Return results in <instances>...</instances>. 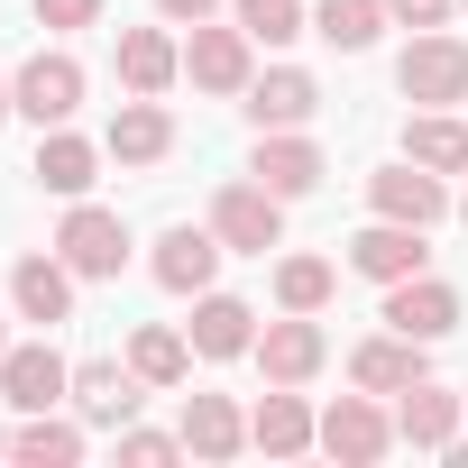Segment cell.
<instances>
[{"instance_id": "cell-1", "label": "cell", "mask_w": 468, "mask_h": 468, "mask_svg": "<svg viewBox=\"0 0 468 468\" xmlns=\"http://www.w3.org/2000/svg\"><path fill=\"white\" fill-rule=\"evenodd\" d=\"M395 92H404L413 111H459V101H468V37L413 28V47L395 56Z\"/></svg>"}, {"instance_id": "cell-2", "label": "cell", "mask_w": 468, "mask_h": 468, "mask_svg": "<svg viewBox=\"0 0 468 468\" xmlns=\"http://www.w3.org/2000/svg\"><path fill=\"white\" fill-rule=\"evenodd\" d=\"M211 229H220V249L267 258V249H285V193H267L258 175L249 184H220L211 193Z\"/></svg>"}, {"instance_id": "cell-3", "label": "cell", "mask_w": 468, "mask_h": 468, "mask_svg": "<svg viewBox=\"0 0 468 468\" xmlns=\"http://www.w3.org/2000/svg\"><path fill=\"white\" fill-rule=\"evenodd\" d=\"M56 258H65L83 285H111V276L129 267V220H120V211H101V202H74V211H65V229H56Z\"/></svg>"}, {"instance_id": "cell-4", "label": "cell", "mask_w": 468, "mask_h": 468, "mask_svg": "<svg viewBox=\"0 0 468 468\" xmlns=\"http://www.w3.org/2000/svg\"><path fill=\"white\" fill-rule=\"evenodd\" d=\"M10 101H19V120H37V129H65V120L83 111V65H74L65 47H37V56L10 74Z\"/></svg>"}, {"instance_id": "cell-5", "label": "cell", "mask_w": 468, "mask_h": 468, "mask_svg": "<svg viewBox=\"0 0 468 468\" xmlns=\"http://www.w3.org/2000/svg\"><path fill=\"white\" fill-rule=\"evenodd\" d=\"M249 47H258V37H249L239 19H229V28H211V19H202V28L184 37V74H193V92H220V101H239V92L258 83V74H249Z\"/></svg>"}, {"instance_id": "cell-6", "label": "cell", "mask_w": 468, "mask_h": 468, "mask_svg": "<svg viewBox=\"0 0 468 468\" xmlns=\"http://www.w3.org/2000/svg\"><path fill=\"white\" fill-rule=\"evenodd\" d=\"M65 395H74V367H65L47 340L0 349V404H10V413H56Z\"/></svg>"}, {"instance_id": "cell-7", "label": "cell", "mask_w": 468, "mask_h": 468, "mask_svg": "<svg viewBox=\"0 0 468 468\" xmlns=\"http://www.w3.org/2000/svg\"><path fill=\"white\" fill-rule=\"evenodd\" d=\"M258 367H267V386H313L322 377V358H331V340H322V322L313 313H285V322H267L258 331V349H249Z\"/></svg>"}, {"instance_id": "cell-8", "label": "cell", "mask_w": 468, "mask_h": 468, "mask_svg": "<svg viewBox=\"0 0 468 468\" xmlns=\"http://www.w3.org/2000/svg\"><path fill=\"white\" fill-rule=\"evenodd\" d=\"M249 175L267 184V193H285V202H303L322 175H331V156L303 138V129H258V156H249Z\"/></svg>"}, {"instance_id": "cell-9", "label": "cell", "mask_w": 468, "mask_h": 468, "mask_svg": "<svg viewBox=\"0 0 468 468\" xmlns=\"http://www.w3.org/2000/svg\"><path fill=\"white\" fill-rule=\"evenodd\" d=\"M367 211H377V220H413V229H431V220L450 211V193H441L431 165L404 156V165H377V175H367Z\"/></svg>"}, {"instance_id": "cell-10", "label": "cell", "mask_w": 468, "mask_h": 468, "mask_svg": "<svg viewBox=\"0 0 468 468\" xmlns=\"http://www.w3.org/2000/svg\"><path fill=\"white\" fill-rule=\"evenodd\" d=\"M386 331H404V340H450V331H459V285H441L431 267L404 276V285H386Z\"/></svg>"}, {"instance_id": "cell-11", "label": "cell", "mask_w": 468, "mask_h": 468, "mask_svg": "<svg viewBox=\"0 0 468 468\" xmlns=\"http://www.w3.org/2000/svg\"><path fill=\"white\" fill-rule=\"evenodd\" d=\"M138 395H147V377H138V367H120V358H83V367H74V413H83L92 431L138 422Z\"/></svg>"}, {"instance_id": "cell-12", "label": "cell", "mask_w": 468, "mask_h": 468, "mask_svg": "<svg viewBox=\"0 0 468 468\" xmlns=\"http://www.w3.org/2000/svg\"><path fill=\"white\" fill-rule=\"evenodd\" d=\"M322 450L331 459H349V468H377L386 450H395V422L377 413V395L358 386V395H340L331 413H322Z\"/></svg>"}, {"instance_id": "cell-13", "label": "cell", "mask_w": 468, "mask_h": 468, "mask_svg": "<svg viewBox=\"0 0 468 468\" xmlns=\"http://www.w3.org/2000/svg\"><path fill=\"white\" fill-rule=\"evenodd\" d=\"M349 267H358L367 285H404V276L431 267V249H422V229H413V220H367L358 239H349Z\"/></svg>"}, {"instance_id": "cell-14", "label": "cell", "mask_w": 468, "mask_h": 468, "mask_svg": "<svg viewBox=\"0 0 468 468\" xmlns=\"http://www.w3.org/2000/svg\"><path fill=\"white\" fill-rule=\"evenodd\" d=\"M220 258H229V249H220V229H193V220H175L165 239H156V258H147V267H156V285H165V294H211Z\"/></svg>"}, {"instance_id": "cell-15", "label": "cell", "mask_w": 468, "mask_h": 468, "mask_svg": "<svg viewBox=\"0 0 468 468\" xmlns=\"http://www.w3.org/2000/svg\"><path fill=\"white\" fill-rule=\"evenodd\" d=\"M74 267L47 249V258H19L10 267V303H19V322H37V331H56V322H74Z\"/></svg>"}, {"instance_id": "cell-16", "label": "cell", "mask_w": 468, "mask_h": 468, "mask_svg": "<svg viewBox=\"0 0 468 468\" xmlns=\"http://www.w3.org/2000/svg\"><path fill=\"white\" fill-rule=\"evenodd\" d=\"M459 422H468V395H450V386H431V377H413V386L395 395V441H413V450H450Z\"/></svg>"}, {"instance_id": "cell-17", "label": "cell", "mask_w": 468, "mask_h": 468, "mask_svg": "<svg viewBox=\"0 0 468 468\" xmlns=\"http://www.w3.org/2000/svg\"><path fill=\"white\" fill-rule=\"evenodd\" d=\"M239 111H249L258 129H303V120L322 111V83H313L303 65H267V74L239 92Z\"/></svg>"}, {"instance_id": "cell-18", "label": "cell", "mask_w": 468, "mask_h": 468, "mask_svg": "<svg viewBox=\"0 0 468 468\" xmlns=\"http://www.w3.org/2000/svg\"><path fill=\"white\" fill-rule=\"evenodd\" d=\"M431 340H404V331H377V340H358L349 349V386H367V395H404L413 377H431V358H422Z\"/></svg>"}, {"instance_id": "cell-19", "label": "cell", "mask_w": 468, "mask_h": 468, "mask_svg": "<svg viewBox=\"0 0 468 468\" xmlns=\"http://www.w3.org/2000/svg\"><path fill=\"white\" fill-rule=\"evenodd\" d=\"M193 358H249L258 349V313L239 294H193Z\"/></svg>"}, {"instance_id": "cell-20", "label": "cell", "mask_w": 468, "mask_h": 468, "mask_svg": "<svg viewBox=\"0 0 468 468\" xmlns=\"http://www.w3.org/2000/svg\"><path fill=\"white\" fill-rule=\"evenodd\" d=\"M101 147H111L120 165H156V156H175V111H165V101H147V92H129Z\"/></svg>"}, {"instance_id": "cell-21", "label": "cell", "mask_w": 468, "mask_h": 468, "mask_svg": "<svg viewBox=\"0 0 468 468\" xmlns=\"http://www.w3.org/2000/svg\"><path fill=\"white\" fill-rule=\"evenodd\" d=\"M101 156H111V147H92V138H74V129H47V138H37V165H28V175H37L47 193L83 202V193L101 184Z\"/></svg>"}, {"instance_id": "cell-22", "label": "cell", "mask_w": 468, "mask_h": 468, "mask_svg": "<svg viewBox=\"0 0 468 468\" xmlns=\"http://www.w3.org/2000/svg\"><path fill=\"white\" fill-rule=\"evenodd\" d=\"M322 441V422H313V404L294 395V386H276L258 413H249V450H267V459H303Z\"/></svg>"}, {"instance_id": "cell-23", "label": "cell", "mask_w": 468, "mask_h": 468, "mask_svg": "<svg viewBox=\"0 0 468 468\" xmlns=\"http://www.w3.org/2000/svg\"><path fill=\"white\" fill-rule=\"evenodd\" d=\"M184 450L193 459H239L249 450V413L229 395H184Z\"/></svg>"}, {"instance_id": "cell-24", "label": "cell", "mask_w": 468, "mask_h": 468, "mask_svg": "<svg viewBox=\"0 0 468 468\" xmlns=\"http://www.w3.org/2000/svg\"><path fill=\"white\" fill-rule=\"evenodd\" d=\"M184 74V47L165 37V28H120V83L129 92H147V101H165V83Z\"/></svg>"}, {"instance_id": "cell-25", "label": "cell", "mask_w": 468, "mask_h": 468, "mask_svg": "<svg viewBox=\"0 0 468 468\" xmlns=\"http://www.w3.org/2000/svg\"><path fill=\"white\" fill-rule=\"evenodd\" d=\"M129 367L147 377V395L184 386V377H193V331H165V322H147V331L129 340Z\"/></svg>"}, {"instance_id": "cell-26", "label": "cell", "mask_w": 468, "mask_h": 468, "mask_svg": "<svg viewBox=\"0 0 468 468\" xmlns=\"http://www.w3.org/2000/svg\"><path fill=\"white\" fill-rule=\"evenodd\" d=\"M10 459H19V468H74V459H83V422H65V413H28V422L10 431Z\"/></svg>"}, {"instance_id": "cell-27", "label": "cell", "mask_w": 468, "mask_h": 468, "mask_svg": "<svg viewBox=\"0 0 468 468\" xmlns=\"http://www.w3.org/2000/svg\"><path fill=\"white\" fill-rule=\"evenodd\" d=\"M404 156H413V165H431V175H468V120H450V111L404 120Z\"/></svg>"}, {"instance_id": "cell-28", "label": "cell", "mask_w": 468, "mask_h": 468, "mask_svg": "<svg viewBox=\"0 0 468 468\" xmlns=\"http://www.w3.org/2000/svg\"><path fill=\"white\" fill-rule=\"evenodd\" d=\"M377 28H386V0H313V37L340 56H367Z\"/></svg>"}, {"instance_id": "cell-29", "label": "cell", "mask_w": 468, "mask_h": 468, "mask_svg": "<svg viewBox=\"0 0 468 468\" xmlns=\"http://www.w3.org/2000/svg\"><path fill=\"white\" fill-rule=\"evenodd\" d=\"M340 294V267L331 258H276V303L285 313H322Z\"/></svg>"}, {"instance_id": "cell-30", "label": "cell", "mask_w": 468, "mask_h": 468, "mask_svg": "<svg viewBox=\"0 0 468 468\" xmlns=\"http://www.w3.org/2000/svg\"><path fill=\"white\" fill-rule=\"evenodd\" d=\"M229 19H239L258 47H294V37L313 28V10H303V0H229Z\"/></svg>"}, {"instance_id": "cell-31", "label": "cell", "mask_w": 468, "mask_h": 468, "mask_svg": "<svg viewBox=\"0 0 468 468\" xmlns=\"http://www.w3.org/2000/svg\"><path fill=\"white\" fill-rule=\"evenodd\" d=\"M120 459L129 468H165V459H184V431H129L120 422Z\"/></svg>"}, {"instance_id": "cell-32", "label": "cell", "mask_w": 468, "mask_h": 468, "mask_svg": "<svg viewBox=\"0 0 468 468\" xmlns=\"http://www.w3.org/2000/svg\"><path fill=\"white\" fill-rule=\"evenodd\" d=\"M28 10H37V28H101V0H28Z\"/></svg>"}, {"instance_id": "cell-33", "label": "cell", "mask_w": 468, "mask_h": 468, "mask_svg": "<svg viewBox=\"0 0 468 468\" xmlns=\"http://www.w3.org/2000/svg\"><path fill=\"white\" fill-rule=\"evenodd\" d=\"M450 10H459V0H386L395 28H450Z\"/></svg>"}, {"instance_id": "cell-34", "label": "cell", "mask_w": 468, "mask_h": 468, "mask_svg": "<svg viewBox=\"0 0 468 468\" xmlns=\"http://www.w3.org/2000/svg\"><path fill=\"white\" fill-rule=\"evenodd\" d=\"M211 10H220V0H156V19H165V28H202Z\"/></svg>"}, {"instance_id": "cell-35", "label": "cell", "mask_w": 468, "mask_h": 468, "mask_svg": "<svg viewBox=\"0 0 468 468\" xmlns=\"http://www.w3.org/2000/svg\"><path fill=\"white\" fill-rule=\"evenodd\" d=\"M441 459H450V468H468V441H450V450H441Z\"/></svg>"}, {"instance_id": "cell-36", "label": "cell", "mask_w": 468, "mask_h": 468, "mask_svg": "<svg viewBox=\"0 0 468 468\" xmlns=\"http://www.w3.org/2000/svg\"><path fill=\"white\" fill-rule=\"evenodd\" d=\"M10 111H19V101H10V74H0V120H10Z\"/></svg>"}, {"instance_id": "cell-37", "label": "cell", "mask_w": 468, "mask_h": 468, "mask_svg": "<svg viewBox=\"0 0 468 468\" xmlns=\"http://www.w3.org/2000/svg\"><path fill=\"white\" fill-rule=\"evenodd\" d=\"M459 220H468V193H459Z\"/></svg>"}, {"instance_id": "cell-38", "label": "cell", "mask_w": 468, "mask_h": 468, "mask_svg": "<svg viewBox=\"0 0 468 468\" xmlns=\"http://www.w3.org/2000/svg\"><path fill=\"white\" fill-rule=\"evenodd\" d=\"M0 450H10V431H0Z\"/></svg>"}, {"instance_id": "cell-39", "label": "cell", "mask_w": 468, "mask_h": 468, "mask_svg": "<svg viewBox=\"0 0 468 468\" xmlns=\"http://www.w3.org/2000/svg\"><path fill=\"white\" fill-rule=\"evenodd\" d=\"M0 349H10V331H0Z\"/></svg>"}, {"instance_id": "cell-40", "label": "cell", "mask_w": 468, "mask_h": 468, "mask_svg": "<svg viewBox=\"0 0 468 468\" xmlns=\"http://www.w3.org/2000/svg\"><path fill=\"white\" fill-rule=\"evenodd\" d=\"M459 10H468V0H459Z\"/></svg>"}, {"instance_id": "cell-41", "label": "cell", "mask_w": 468, "mask_h": 468, "mask_svg": "<svg viewBox=\"0 0 468 468\" xmlns=\"http://www.w3.org/2000/svg\"><path fill=\"white\" fill-rule=\"evenodd\" d=\"M459 395H468V386H459Z\"/></svg>"}]
</instances>
